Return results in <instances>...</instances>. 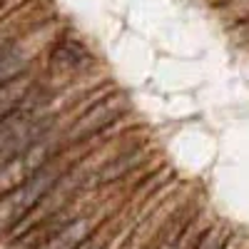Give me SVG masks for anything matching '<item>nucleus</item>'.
Returning a JSON list of instances; mask_svg holds the SVG:
<instances>
[{"label": "nucleus", "instance_id": "obj_1", "mask_svg": "<svg viewBox=\"0 0 249 249\" xmlns=\"http://www.w3.org/2000/svg\"><path fill=\"white\" fill-rule=\"evenodd\" d=\"M60 179V170L55 162H45L40 170H35L28 179H23L18 187L0 195V234H5L23 222L35 204H40L50 187Z\"/></svg>", "mask_w": 249, "mask_h": 249}, {"label": "nucleus", "instance_id": "obj_2", "mask_svg": "<svg viewBox=\"0 0 249 249\" xmlns=\"http://www.w3.org/2000/svg\"><path fill=\"white\" fill-rule=\"evenodd\" d=\"M50 120L37 117V107H25V100L8 115L0 120V164H5L10 157H15L20 150H25L30 142L43 137L48 132Z\"/></svg>", "mask_w": 249, "mask_h": 249}, {"label": "nucleus", "instance_id": "obj_3", "mask_svg": "<svg viewBox=\"0 0 249 249\" xmlns=\"http://www.w3.org/2000/svg\"><path fill=\"white\" fill-rule=\"evenodd\" d=\"M122 100L115 97V100H105L102 105H97L95 110H90L85 117H82L75 127H72V140H82V137H88L97 130H102L107 122H112L117 115H122Z\"/></svg>", "mask_w": 249, "mask_h": 249}, {"label": "nucleus", "instance_id": "obj_4", "mask_svg": "<svg viewBox=\"0 0 249 249\" xmlns=\"http://www.w3.org/2000/svg\"><path fill=\"white\" fill-rule=\"evenodd\" d=\"M30 90H33V77L28 72H20L13 80L3 82L0 85V120L8 117L23 100H28Z\"/></svg>", "mask_w": 249, "mask_h": 249}, {"label": "nucleus", "instance_id": "obj_5", "mask_svg": "<svg viewBox=\"0 0 249 249\" xmlns=\"http://www.w3.org/2000/svg\"><path fill=\"white\" fill-rule=\"evenodd\" d=\"M90 234V222L88 219H75L65 224L57 234H53L48 242H43L37 249H77Z\"/></svg>", "mask_w": 249, "mask_h": 249}, {"label": "nucleus", "instance_id": "obj_6", "mask_svg": "<svg viewBox=\"0 0 249 249\" xmlns=\"http://www.w3.org/2000/svg\"><path fill=\"white\" fill-rule=\"evenodd\" d=\"M77 249H88V247H85V242H82V244H80V247H77Z\"/></svg>", "mask_w": 249, "mask_h": 249}, {"label": "nucleus", "instance_id": "obj_7", "mask_svg": "<svg viewBox=\"0 0 249 249\" xmlns=\"http://www.w3.org/2000/svg\"><path fill=\"white\" fill-rule=\"evenodd\" d=\"M217 3H230V0H217Z\"/></svg>", "mask_w": 249, "mask_h": 249}]
</instances>
